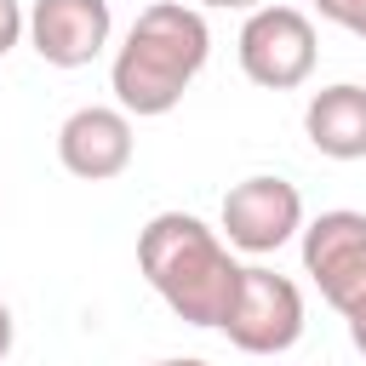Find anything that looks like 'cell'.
Segmentation results:
<instances>
[{"instance_id":"6","label":"cell","mask_w":366,"mask_h":366,"mask_svg":"<svg viewBox=\"0 0 366 366\" xmlns=\"http://www.w3.org/2000/svg\"><path fill=\"white\" fill-rule=\"evenodd\" d=\"M217 223H223L217 234H223L234 252L269 257V252H280L286 240L303 234V194H297V183L257 172V177H240V183L223 194Z\"/></svg>"},{"instance_id":"9","label":"cell","mask_w":366,"mask_h":366,"mask_svg":"<svg viewBox=\"0 0 366 366\" xmlns=\"http://www.w3.org/2000/svg\"><path fill=\"white\" fill-rule=\"evenodd\" d=\"M303 132L326 160H366V86L355 80L320 86L303 109Z\"/></svg>"},{"instance_id":"1","label":"cell","mask_w":366,"mask_h":366,"mask_svg":"<svg viewBox=\"0 0 366 366\" xmlns=\"http://www.w3.org/2000/svg\"><path fill=\"white\" fill-rule=\"evenodd\" d=\"M212 57V29L189 0H154L132 17L126 40L114 46L109 86L114 103L137 120H160L183 103V92L200 80Z\"/></svg>"},{"instance_id":"11","label":"cell","mask_w":366,"mask_h":366,"mask_svg":"<svg viewBox=\"0 0 366 366\" xmlns=\"http://www.w3.org/2000/svg\"><path fill=\"white\" fill-rule=\"evenodd\" d=\"M23 34H29V11H23L17 0H0V57H6Z\"/></svg>"},{"instance_id":"13","label":"cell","mask_w":366,"mask_h":366,"mask_svg":"<svg viewBox=\"0 0 366 366\" xmlns=\"http://www.w3.org/2000/svg\"><path fill=\"white\" fill-rule=\"evenodd\" d=\"M11 343H17V320H11V309L0 303V360L11 355Z\"/></svg>"},{"instance_id":"14","label":"cell","mask_w":366,"mask_h":366,"mask_svg":"<svg viewBox=\"0 0 366 366\" xmlns=\"http://www.w3.org/2000/svg\"><path fill=\"white\" fill-rule=\"evenodd\" d=\"M343 320H349V343H355V349L366 355V303H360L355 315H343Z\"/></svg>"},{"instance_id":"5","label":"cell","mask_w":366,"mask_h":366,"mask_svg":"<svg viewBox=\"0 0 366 366\" xmlns=\"http://www.w3.org/2000/svg\"><path fill=\"white\" fill-rule=\"evenodd\" d=\"M303 274L320 286V297L337 315H355L366 303V212H320L303 223Z\"/></svg>"},{"instance_id":"4","label":"cell","mask_w":366,"mask_h":366,"mask_svg":"<svg viewBox=\"0 0 366 366\" xmlns=\"http://www.w3.org/2000/svg\"><path fill=\"white\" fill-rule=\"evenodd\" d=\"M223 337L240 355H269V360L286 355L303 337V292H297V280H286V274H274L263 263H246L234 309L223 320Z\"/></svg>"},{"instance_id":"8","label":"cell","mask_w":366,"mask_h":366,"mask_svg":"<svg viewBox=\"0 0 366 366\" xmlns=\"http://www.w3.org/2000/svg\"><path fill=\"white\" fill-rule=\"evenodd\" d=\"M109 34H114L109 0H34L29 6V46L51 69H86L92 57H103Z\"/></svg>"},{"instance_id":"10","label":"cell","mask_w":366,"mask_h":366,"mask_svg":"<svg viewBox=\"0 0 366 366\" xmlns=\"http://www.w3.org/2000/svg\"><path fill=\"white\" fill-rule=\"evenodd\" d=\"M315 11L337 29H349L355 40H366V0H315Z\"/></svg>"},{"instance_id":"7","label":"cell","mask_w":366,"mask_h":366,"mask_svg":"<svg viewBox=\"0 0 366 366\" xmlns=\"http://www.w3.org/2000/svg\"><path fill=\"white\" fill-rule=\"evenodd\" d=\"M137 137H132V114L120 103H86L57 126V160L69 177L80 183H109L132 166Z\"/></svg>"},{"instance_id":"15","label":"cell","mask_w":366,"mask_h":366,"mask_svg":"<svg viewBox=\"0 0 366 366\" xmlns=\"http://www.w3.org/2000/svg\"><path fill=\"white\" fill-rule=\"evenodd\" d=\"M149 366H206L200 355H183V360H149Z\"/></svg>"},{"instance_id":"2","label":"cell","mask_w":366,"mask_h":366,"mask_svg":"<svg viewBox=\"0 0 366 366\" xmlns=\"http://www.w3.org/2000/svg\"><path fill=\"white\" fill-rule=\"evenodd\" d=\"M137 269L177 320L217 326V332H223L240 274H246V263H234L229 240L217 229H206L194 212H154L137 234Z\"/></svg>"},{"instance_id":"3","label":"cell","mask_w":366,"mask_h":366,"mask_svg":"<svg viewBox=\"0 0 366 366\" xmlns=\"http://www.w3.org/2000/svg\"><path fill=\"white\" fill-rule=\"evenodd\" d=\"M234 51H240V74L252 86H263V92H297L315 74V63H320L315 23L297 6H257V11H246Z\"/></svg>"},{"instance_id":"12","label":"cell","mask_w":366,"mask_h":366,"mask_svg":"<svg viewBox=\"0 0 366 366\" xmlns=\"http://www.w3.org/2000/svg\"><path fill=\"white\" fill-rule=\"evenodd\" d=\"M194 11L206 6V11H257V6H269V0H189Z\"/></svg>"}]
</instances>
